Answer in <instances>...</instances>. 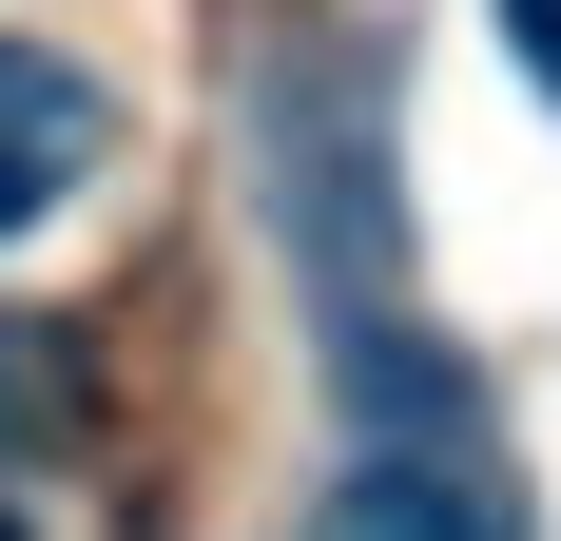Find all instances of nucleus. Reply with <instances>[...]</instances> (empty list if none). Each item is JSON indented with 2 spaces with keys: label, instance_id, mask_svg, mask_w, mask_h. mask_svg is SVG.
Masks as SVG:
<instances>
[{
  "label": "nucleus",
  "instance_id": "1",
  "mask_svg": "<svg viewBox=\"0 0 561 541\" xmlns=\"http://www.w3.org/2000/svg\"><path fill=\"white\" fill-rule=\"evenodd\" d=\"M98 78H78V58L58 39H0V232H39L58 194H78V174H98Z\"/></svg>",
  "mask_w": 561,
  "mask_h": 541
},
{
  "label": "nucleus",
  "instance_id": "2",
  "mask_svg": "<svg viewBox=\"0 0 561 541\" xmlns=\"http://www.w3.org/2000/svg\"><path fill=\"white\" fill-rule=\"evenodd\" d=\"M330 541H504V503H484L465 445H368L348 503H330Z\"/></svg>",
  "mask_w": 561,
  "mask_h": 541
},
{
  "label": "nucleus",
  "instance_id": "3",
  "mask_svg": "<svg viewBox=\"0 0 561 541\" xmlns=\"http://www.w3.org/2000/svg\"><path fill=\"white\" fill-rule=\"evenodd\" d=\"M58 426V329H0V445Z\"/></svg>",
  "mask_w": 561,
  "mask_h": 541
},
{
  "label": "nucleus",
  "instance_id": "4",
  "mask_svg": "<svg viewBox=\"0 0 561 541\" xmlns=\"http://www.w3.org/2000/svg\"><path fill=\"white\" fill-rule=\"evenodd\" d=\"M504 39H523V78H542V116H561V0H504Z\"/></svg>",
  "mask_w": 561,
  "mask_h": 541
},
{
  "label": "nucleus",
  "instance_id": "5",
  "mask_svg": "<svg viewBox=\"0 0 561 541\" xmlns=\"http://www.w3.org/2000/svg\"><path fill=\"white\" fill-rule=\"evenodd\" d=\"M0 541H20V522H0Z\"/></svg>",
  "mask_w": 561,
  "mask_h": 541
}]
</instances>
